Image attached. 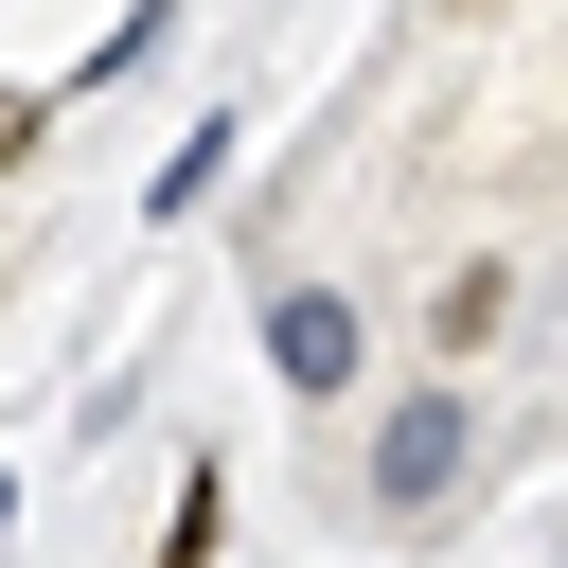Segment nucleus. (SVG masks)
Segmentation results:
<instances>
[{"mask_svg":"<svg viewBox=\"0 0 568 568\" xmlns=\"http://www.w3.org/2000/svg\"><path fill=\"white\" fill-rule=\"evenodd\" d=\"M462 479H479V390H462V373L390 390V408H373V462H355V497H373L390 532H426V515H444Z\"/></svg>","mask_w":568,"mask_h":568,"instance_id":"obj_1","label":"nucleus"},{"mask_svg":"<svg viewBox=\"0 0 568 568\" xmlns=\"http://www.w3.org/2000/svg\"><path fill=\"white\" fill-rule=\"evenodd\" d=\"M266 373H284L302 408H337V390L373 373V320H355L337 284H266Z\"/></svg>","mask_w":568,"mask_h":568,"instance_id":"obj_2","label":"nucleus"},{"mask_svg":"<svg viewBox=\"0 0 568 568\" xmlns=\"http://www.w3.org/2000/svg\"><path fill=\"white\" fill-rule=\"evenodd\" d=\"M231 142H248V124H231V106H213V124H178V160H160V178H142V231H195V213H213V195H231Z\"/></svg>","mask_w":568,"mask_h":568,"instance_id":"obj_3","label":"nucleus"},{"mask_svg":"<svg viewBox=\"0 0 568 568\" xmlns=\"http://www.w3.org/2000/svg\"><path fill=\"white\" fill-rule=\"evenodd\" d=\"M497 320H515V266H444V284H426V355H444V373L497 355Z\"/></svg>","mask_w":568,"mask_h":568,"instance_id":"obj_4","label":"nucleus"},{"mask_svg":"<svg viewBox=\"0 0 568 568\" xmlns=\"http://www.w3.org/2000/svg\"><path fill=\"white\" fill-rule=\"evenodd\" d=\"M213 532H231V462L195 444L178 462V515H160V568H213Z\"/></svg>","mask_w":568,"mask_h":568,"instance_id":"obj_5","label":"nucleus"},{"mask_svg":"<svg viewBox=\"0 0 568 568\" xmlns=\"http://www.w3.org/2000/svg\"><path fill=\"white\" fill-rule=\"evenodd\" d=\"M36 142H53V89H0V178H18Z\"/></svg>","mask_w":568,"mask_h":568,"instance_id":"obj_6","label":"nucleus"},{"mask_svg":"<svg viewBox=\"0 0 568 568\" xmlns=\"http://www.w3.org/2000/svg\"><path fill=\"white\" fill-rule=\"evenodd\" d=\"M0 532H18V462H0Z\"/></svg>","mask_w":568,"mask_h":568,"instance_id":"obj_7","label":"nucleus"},{"mask_svg":"<svg viewBox=\"0 0 568 568\" xmlns=\"http://www.w3.org/2000/svg\"><path fill=\"white\" fill-rule=\"evenodd\" d=\"M426 18H479V0H426Z\"/></svg>","mask_w":568,"mask_h":568,"instance_id":"obj_8","label":"nucleus"}]
</instances>
